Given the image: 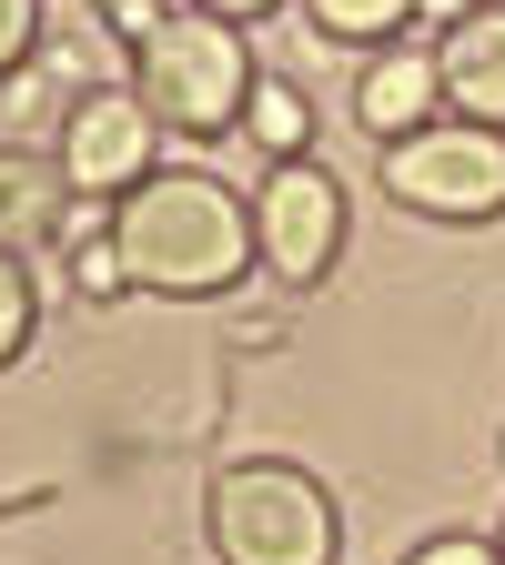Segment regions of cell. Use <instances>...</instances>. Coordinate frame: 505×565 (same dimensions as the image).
Wrapping results in <instances>:
<instances>
[{
	"label": "cell",
	"mask_w": 505,
	"mask_h": 565,
	"mask_svg": "<svg viewBox=\"0 0 505 565\" xmlns=\"http://www.w3.org/2000/svg\"><path fill=\"white\" fill-rule=\"evenodd\" d=\"M122 282H131V273H122L112 233H92V243H71V294H92V303H102V294H122Z\"/></svg>",
	"instance_id": "13"
},
{
	"label": "cell",
	"mask_w": 505,
	"mask_h": 565,
	"mask_svg": "<svg viewBox=\"0 0 505 565\" xmlns=\"http://www.w3.org/2000/svg\"><path fill=\"white\" fill-rule=\"evenodd\" d=\"M253 253L273 282H324L344 253V182L314 162H273L253 192Z\"/></svg>",
	"instance_id": "5"
},
{
	"label": "cell",
	"mask_w": 505,
	"mask_h": 565,
	"mask_svg": "<svg viewBox=\"0 0 505 565\" xmlns=\"http://www.w3.org/2000/svg\"><path fill=\"white\" fill-rule=\"evenodd\" d=\"M404 565H505V555H495L485 535H435V545H414Z\"/></svg>",
	"instance_id": "15"
},
{
	"label": "cell",
	"mask_w": 505,
	"mask_h": 565,
	"mask_svg": "<svg viewBox=\"0 0 505 565\" xmlns=\"http://www.w3.org/2000/svg\"><path fill=\"white\" fill-rule=\"evenodd\" d=\"M112 253L141 294H233L253 253V202L212 172H141L112 202Z\"/></svg>",
	"instance_id": "1"
},
{
	"label": "cell",
	"mask_w": 505,
	"mask_h": 565,
	"mask_svg": "<svg viewBox=\"0 0 505 565\" xmlns=\"http://www.w3.org/2000/svg\"><path fill=\"white\" fill-rule=\"evenodd\" d=\"M243 121H253V141H263L273 162H304V141H314V102H304L294 82H253Z\"/></svg>",
	"instance_id": "10"
},
{
	"label": "cell",
	"mask_w": 505,
	"mask_h": 565,
	"mask_svg": "<svg viewBox=\"0 0 505 565\" xmlns=\"http://www.w3.org/2000/svg\"><path fill=\"white\" fill-rule=\"evenodd\" d=\"M31 323H41V303H31V273H21V253H11V243H0V364H21Z\"/></svg>",
	"instance_id": "12"
},
{
	"label": "cell",
	"mask_w": 505,
	"mask_h": 565,
	"mask_svg": "<svg viewBox=\"0 0 505 565\" xmlns=\"http://www.w3.org/2000/svg\"><path fill=\"white\" fill-rule=\"evenodd\" d=\"M414 11H424V21H435V31H455V21L475 11V0H414Z\"/></svg>",
	"instance_id": "17"
},
{
	"label": "cell",
	"mask_w": 505,
	"mask_h": 565,
	"mask_svg": "<svg viewBox=\"0 0 505 565\" xmlns=\"http://www.w3.org/2000/svg\"><path fill=\"white\" fill-rule=\"evenodd\" d=\"M192 11H223V21H253V11H283V0H192Z\"/></svg>",
	"instance_id": "16"
},
{
	"label": "cell",
	"mask_w": 505,
	"mask_h": 565,
	"mask_svg": "<svg viewBox=\"0 0 505 565\" xmlns=\"http://www.w3.org/2000/svg\"><path fill=\"white\" fill-rule=\"evenodd\" d=\"M131 92L162 131L182 141H212L233 131L243 102H253V51H243V21L223 11H131Z\"/></svg>",
	"instance_id": "2"
},
{
	"label": "cell",
	"mask_w": 505,
	"mask_h": 565,
	"mask_svg": "<svg viewBox=\"0 0 505 565\" xmlns=\"http://www.w3.org/2000/svg\"><path fill=\"white\" fill-rule=\"evenodd\" d=\"M385 192L424 223H495L505 212V131L485 121H424L404 141H385Z\"/></svg>",
	"instance_id": "4"
},
{
	"label": "cell",
	"mask_w": 505,
	"mask_h": 565,
	"mask_svg": "<svg viewBox=\"0 0 505 565\" xmlns=\"http://www.w3.org/2000/svg\"><path fill=\"white\" fill-rule=\"evenodd\" d=\"M495 555H505V535H495Z\"/></svg>",
	"instance_id": "18"
},
{
	"label": "cell",
	"mask_w": 505,
	"mask_h": 565,
	"mask_svg": "<svg viewBox=\"0 0 505 565\" xmlns=\"http://www.w3.org/2000/svg\"><path fill=\"white\" fill-rule=\"evenodd\" d=\"M202 535L223 565H334V494L304 465H223L202 494Z\"/></svg>",
	"instance_id": "3"
},
{
	"label": "cell",
	"mask_w": 505,
	"mask_h": 565,
	"mask_svg": "<svg viewBox=\"0 0 505 565\" xmlns=\"http://www.w3.org/2000/svg\"><path fill=\"white\" fill-rule=\"evenodd\" d=\"M304 11H314L324 41H365V51H385V41L414 21V0H304Z\"/></svg>",
	"instance_id": "11"
},
{
	"label": "cell",
	"mask_w": 505,
	"mask_h": 565,
	"mask_svg": "<svg viewBox=\"0 0 505 565\" xmlns=\"http://www.w3.org/2000/svg\"><path fill=\"white\" fill-rule=\"evenodd\" d=\"M41 41V0H0V71H21Z\"/></svg>",
	"instance_id": "14"
},
{
	"label": "cell",
	"mask_w": 505,
	"mask_h": 565,
	"mask_svg": "<svg viewBox=\"0 0 505 565\" xmlns=\"http://www.w3.org/2000/svg\"><path fill=\"white\" fill-rule=\"evenodd\" d=\"M152 141H162V121L141 111V92H82V102H71V121H61V152H51V162L71 172V192L122 202L141 172H162Z\"/></svg>",
	"instance_id": "6"
},
{
	"label": "cell",
	"mask_w": 505,
	"mask_h": 565,
	"mask_svg": "<svg viewBox=\"0 0 505 565\" xmlns=\"http://www.w3.org/2000/svg\"><path fill=\"white\" fill-rule=\"evenodd\" d=\"M61 162H31V152H0V243H41L51 223H61Z\"/></svg>",
	"instance_id": "9"
},
{
	"label": "cell",
	"mask_w": 505,
	"mask_h": 565,
	"mask_svg": "<svg viewBox=\"0 0 505 565\" xmlns=\"http://www.w3.org/2000/svg\"><path fill=\"white\" fill-rule=\"evenodd\" d=\"M354 121H365L375 141H404L424 121H445V71H435V51H375L365 82H354Z\"/></svg>",
	"instance_id": "8"
},
{
	"label": "cell",
	"mask_w": 505,
	"mask_h": 565,
	"mask_svg": "<svg viewBox=\"0 0 505 565\" xmlns=\"http://www.w3.org/2000/svg\"><path fill=\"white\" fill-rule=\"evenodd\" d=\"M435 71H445V111L455 121H485V131H505V11H475L435 41Z\"/></svg>",
	"instance_id": "7"
}]
</instances>
